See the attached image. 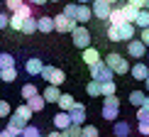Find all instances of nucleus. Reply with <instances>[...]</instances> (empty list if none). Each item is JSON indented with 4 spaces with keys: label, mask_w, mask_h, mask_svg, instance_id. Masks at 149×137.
<instances>
[{
    "label": "nucleus",
    "mask_w": 149,
    "mask_h": 137,
    "mask_svg": "<svg viewBox=\"0 0 149 137\" xmlns=\"http://www.w3.org/2000/svg\"><path fill=\"white\" fill-rule=\"evenodd\" d=\"M108 39L110 42H130V39H134V24L132 22L110 24L108 27Z\"/></svg>",
    "instance_id": "obj_1"
},
{
    "label": "nucleus",
    "mask_w": 149,
    "mask_h": 137,
    "mask_svg": "<svg viewBox=\"0 0 149 137\" xmlns=\"http://www.w3.org/2000/svg\"><path fill=\"white\" fill-rule=\"evenodd\" d=\"M103 61H105L110 68H113V73H120V76H122V73H127V71H130V61L122 57V54H117V52H110Z\"/></svg>",
    "instance_id": "obj_2"
},
{
    "label": "nucleus",
    "mask_w": 149,
    "mask_h": 137,
    "mask_svg": "<svg viewBox=\"0 0 149 137\" xmlns=\"http://www.w3.org/2000/svg\"><path fill=\"white\" fill-rule=\"evenodd\" d=\"M39 76L44 78L49 86H61V83L66 81V73L61 71V68H56V66H42Z\"/></svg>",
    "instance_id": "obj_3"
},
{
    "label": "nucleus",
    "mask_w": 149,
    "mask_h": 137,
    "mask_svg": "<svg viewBox=\"0 0 149 137\" xmlns=\"http://www.w3.org/2000/svg\"><path fill=\"white\" fill-rule=\"evenodd\" d=\"M91 78L98 81V83H103V81H113V68L100 59V61H95V64L91 66Z\"/></svg>",
    "instance_id": "obj_4"
},
{
    "label": "nucleus",
    "mask_w": 149,
    "mask_h": 137,
    "mask_svg": "<svg viewBox=\"0 0 149 137\" xmlns=\"http://www.w3.org/2000/svg\"><path fill=\"white\" fill-rule=\"evenodd\" d=\"M71 37H73V47H78V49L91 47V32L86 29V24H76L71 29Z\"/></svg>",
    "instance_id": "obj_5"
},
{
    "label": "nucleus",
    "mask_w": 149,
    "mask_h": 137,
    "mask_svg": "<svg viewBox=\"0 0 149 137\" xmlns=\"http://www.w3.org/2000/svg\"><path fill=\"white\" fill-rule=\"evenodd\" d=\"M117 115H120V98H115V96L103 98V117L105 120H115Z\"/></svg>",
    "instance_id": "obj_6"
},
{
    "label": "nucleus",
    "mask_w": 149,
    "mask_h": 137,
    "mask_svg": "<svg viewBox=\"0 0 149 137\" xmlns=\"http://www.w3.org/2000/svg\"><path fill=\"white\" fill-rule=\"evenodd\" d=\"M110 10H113V5L105 3V0H91V12H93V17H98V20H108Z\"/></svg>",
    "instance_id": "obj_7"
},
{
    "label": "nucleus",
    "mask_w": 149,
    "mask_h": 137,
    "mask_svg": "<svg viewBox=\"0 0 149 137\" xmlns=\"http://www.w3.org/2000/svg\"><path fill=\"white\" fill-rule=\"evenodd\" d=\"M76 24H78V22L71 20V17H66L64 12H59V15L54 17V29H56V32H61V34H66V32L71 34V29L76 27Z\"/></svg>",
    "instance_id": "obj_8"
},
{
    "label": "nucleus",
    "mask_w": 149,
    "mask_h": 137,
    "mask_svg": "<svg viewBox=\"0 0 149 137\" xmlns=\"http://www.w3.org/2000/svg\"><path fill=\"white\" fill-rule=\"evenodd\" d=\"M127 54H130L132 59H144V57H147L144 42H142V39H130V42H127Z\"/></svg>",
    "instance_id": "obj_9"
},
{
    "label": "nucleus",
    "mask_w": 149,
    "mask_h": 137,
    "mask_svg": "<svg viewBox=\"0 0 149 137\" xmlns=\"http://www.w3.org/2000/svg\"><path fill=\"white\" fill-rule=\"evenodd\" d=\"M69 117L73 125H86V105L83 103H73V108L69 110Z\"/></svg>",
    "instance_id": "obj_10"
},
{
    "label": "nucleus",
    "mask_w": 149,
    "mask_h": 137,
    "mask_svg": "<svg viewBox=\"0 0 149 137\" xmlns=\"http://www.w3.org/2000/svg\"><path fill=\"white\" fill-rule=\"evenodd\" d=\"M127 73H132V78L134 81H144L147 76H149V66L144 64V61H137L134 66H130V71Z\"/></svg>",
    "instance_id": "obj_11"
},
{
    "label": "nucleus",
    "mask_w": 149,
    "mask_h": 137,
    "mask_svg": "<svg viewBox=\"0 0 149 137\" xmlns=\"http://www.w3.org/2000/svg\"><path fill=\"white\" fill-rule=\"evenodd\" d=\"M37 32H54V17H49V15H42V17H37Z\"/></svg>",
    "instance_id": "obj_12"
},
{
    "label": "nucleus",
    "mask_w": 149,
    "mask_h": 137,
    "mask_svg": "<svg viewBox=\"0 0 149 137\" xmlns=\"http://www.w3.org/2000/svg\"><path fill=\"white\" fill-rule=\"evenodd\" d=\"M81 59H83L88 66H93L95 61H100V52H98L95 47H86V49H83V57H81Z\"/></svg>",
    "instance_id": "obj_13"
},
{
    "label": "nucleus",
    "mask_w": 149,
    "mask_h": 137,
    "mask_svg": "<svg viewBox=\"0 0 149 137\" xmlns=\"http://www.w3.org/2000/svg\"><path fill=\"white\" fill-rule=\"evenodd\" d=\"M42 59H27L24 61V71L29 73V76H39V71H42Z\"/></svg>",
    "instance_id": "obj_14"
},
{
    "label": "nucleus",
    "mask_w": 149,
    "mask_h": 137,
    "mask_svg": "<svg viewBox=\"0 0 149 137\" xmlns=\"http://www.w3.org/2000/svg\"><path fill=\"white\" fill-rule=\"evenodd\" d=\"M71 125V117H69V113H64V110H61V113H56L54 115V127L56 130H61V132H64L66 127Z\"/></svg>",
    "instance_id": "obj_15"
},
{
    "label": "nucleus",
    "mask_w": 149,
    "mask_h": 137,
    "mask_svg": "<svg viewBox=\"0 0 149 137\" xmlns=\"http://www.w3.org/2000/svg\"><path fill=\"white\" fill-rule=\"evenodd\" d=\"M24 125H27V122H24L22 117H17L15 113H12V117H10V120H8V130H12V132H15L17 137H20V132H22V130H24Z\"/></svg>",
    "instance_id": "obj_16"
},
{
    "label": "nucleus",
    "mask_w": 149,
    "mask_h": 137,
    "mask_svg": "<svg viewBox=\"0 0 149 137\" xmlns=\"http://www.w3.org/2000/svg\"><path fill=\"white\" fill-rule=\"evenodd\" d=\"M91 17H93L91 5H78V10H76V22H78V24H86Z\"/></svg>",
    "instance_id": "obj_17"
},
{
    "label": "nucleus",
    "mask_w": 149,
    "mask_h": 137,
    "mask_svg": "<svg viewBox=\"0 0 149 137\" xmlns=\"http://www.w3.org/2000/svg\"><path fill=\"white\" fill-rule=\"evenodd\" d=\"M27 105H29V110L32 113H39V110H44V105H47V101L37 93V96H32V98H27Z\"/></svg>",
    "instance_id": "obj_18"
},
{
    "label": "nucleus",
    "mask_w": 149,
    "mask_h": 137,
    "mask_svg": "<svg viewBox=\"0 0 149 137\" xmlns=\"http://www.w3.org/2000/svg\"><path fill=\"white\" fill-rule=\"evenodd\" d=\"M59 96H61L59 86H47V88H44V93H42V98H44L47 103H56V101H59Z\"/></svg>",
    "instance_id": "obj_19"
},
{
    "label": "nucleus",
    "mask_w": 149,
    "mask_h": 137,
    "mask_svg": "<svg viewBox=\"0 0 149 137\" xmlns=\"http://www.w3.org/2000/svg\"><path fill=\"white\" fill-rule=\"evenodd\" d=\"M56 103H59V108L64 110V113H69V110L73 108V103H76V101H73V96H71V93H61Z\"/></svg>",
    "instance_id": "obj_20"
},
{
    "label": "nucleus",
    "mask_w": 149,
    "mask_h": 137,
    "mask_svg": "<svg viewBox=\"0 0 149 137\" xmlns=\"http://www.w3.org/2000/svg\"><path fill=\"white\" fill-rule=\"evenodd\" d=\"M108 22H110V24H122V22H125V15H122V8H120V5H113Z\"/></svg>",
    "instance_id": "obj_21"
},
{
    "label": "nucleus",
    "mask_w": 149,
    "mask_h": 137,
    "mask_svg": "<svg viewBox=\"0 0 149 137\" xmlns=\"http://www.w3.org/2000/svg\"><path fill=\"white\" fill-rule=\"evenodd\" d=\"M134 27H139V29H144L149 27V10H137V17H134Z\"/></svg>",
    "instance_id": "obj_22"
},
{
    "label": "nucleus",
    "mask_w": 149,
    "mask_h": 137,
    "mask_svg": "<svg viewBox=\"0 0 149 137\" xmlns=\"http://www.w3.org/2000/svg\"><path fill=\"white\" fill-rule=\"evenodd\" d=\"M117 93V86H115V81H103L100 83V96L103 98H108V96H115Z\"/></svg>",
    "instance_id": "obj_23"
},
{
    "label": "nucleus",
    "mask_w": 149,
    "mask_h": 137,
    "mask_svg": "<svg viewBox=\"0 0 149 137\" xmlns=\"http://www.w3.org/2000/svg\"><path fill=\"white\" fill-rule=\"evenodd\" d=\"M0 78H3L5 83H12V81L17 78V68H15V66H8V68H0Z\"/></svg>",
    "instance_id": "obj_24"
},
{
    "label": "nucleus",
    "mask_w": 149,
    "mask_h": 137,
    "mask_svg": "<svg viewBox=\"0 0 149 137\" xmlns=\"http://www.w3.org/2000/svg\"><path fill=\"white\" fill-rule=\"evenodd\" d=\"M24 20H27V17H22V15H17V12H12V15H10V22H8V27H10V29H17V32H20Z\"/></svg>",
    "instance_id": "obj_25"
},
{
    "label": "nucleus",
    "mask_w": 149,
    "mask_h": 137,
    "mask_svg": "<svg viewBox=\"0 0 149 137\" xmlns=\"http://www.w3.org/2000/svg\"><path fill=\"white\" fill-rule=\"evenodd\" d=\"M113 135L115 137H127L130 135V125L127 122H115L113 125Z\"/></svg>",
    "instance_id": "obj_26"
},
{
    "label": "nucleus",
    "mask_w": 149,
    "mask_h": 137,
    "mask_svg": "<svg viewBox=\"0 0 149 137\" xmlns=\"http://www.w3.org/2000/svg\"><path fill=\"white\" fill-rule=\"evenodd\" d=\"M122 8V15H125V22H134V17H137V8H132V5H120Z\"/></svg>",
    "instance_id": "obj_27"
},
{
    "label": "nucleus",
    "mask_w": 149,
    "mask_h": 137,
    "mask_svg": "<svg viewBox=\"0 0 149 137\" xmlns=\"http://www.w3.org/2000/svg\"><path fill=\"white\" fill-rule=\"evenodd\" d=\"M144 98H147V93H144V91H132V93H130V103L137 105V108H142Z\"/></svg>",
    "instance_id": "obj_28"
},
{
    "label": "nucleus",
    "mask_w": 149,
    "mask_h": 137,
    "mask_svg": "<svg viewBox=\"0 0 149 137\" xmlns=\"http://www.w3.org/2000/svg\"><path fill=\"white\" fill-rule=\"evenodd\" d=\"M20 32H24V34H34V32H37V20H34V17H27V20L22 22V29H20Z\"/></svg>",
    "instance_id": "obj_29"
},
{
    "label": "nucleus",
    "mask_w": 149,
    "mask_h": 137,
    "mask_svg": "<svg viewBox=\"0 0 149 137\" xmlns=\"http://www.w3.org/2000/svg\"><path fill=\"white\" fill-rule=\"evenodd\" d=\"M15 115H17V117H22V120L27 122V120H29V117H32L34 113H32V110H29V105H27V103H22L20 108H15Z\"/></svg>",
    "instance_id": "obj_30"
},
{
    "label": "nucleus",
    "mask_w": 149,
    "mask_h": 137,
    "mask_svg": "<svg viewBox=\"0 0 149 137\" xmlns=\"http://www.w3.org/2000/svg\"><path fill=\"white\" fill-rule=\"evenodd\" d=\"M81 137H100L95 125H81Z\"/></svg>",
    "instance_id": "obj_31"
},
{
    "label": "nucleus",
    "mask_w": 149,
    "mask_h": 137,
    "mask_svg": "<svg viewBox=\"0 0 149 137\" xmlns=\"http://www.w3.org/2000/svg\"><path fill=\"white\" fill-rule=\"evenodd\" d=\"M20 137H44L39 132V127H34V125H24V130L20 132Z\"/></svg>",
    "instance_id": "obj_32"
},
{
    "label": "nucleus",
    "mask_w": 149,
    "mask_h": 137,
    "mask_svg": "<svg viewBox=\"0 0 149 137\" xmlns=\"http://www.w3.org/2000/svg\"><path fill=\"white\" fill-rule=\"evenodd\" d=\"M86 93H88L91 98H98L100 96V83H98V81H91V83L86 86Z\"/></svg>",
    "instance_id": "obj_33"
},
{
    "label": "nucleus",
    "mask_w": 149,
    "mask_h": 137,
    "mask_svg": "<svg viewBox=\"0 0 149 137\" xmlns=\"http://www.w3.org/2000/svg\"><path fill=\"white\" fill-rule=\"evenodd\" d=\"M8 66H15V57L8 52H3L0 54V68H8Z\"/></svg>",
    "instance_id": "obj_34"
},
{
    "label": "nucleus",
    "mask_w": 149,
    "mask_h": 137,
    "mask_svg": "<svg viewBox=\"0 0 149 137\" xmlns=\"http://www.w3.org/2000/svg\"><path fill=\"white\" fill-rule=\"evenodd\" d=\"M37 93H39V91H37L34 83H24V86H22V98H24V101L32 98V96H37Z\"/></svg>",
    "instance_id": "obj_35"
},
{
    "label": "nucleus",
    "mask_w": 149,
    "mask_h": 137,
    "mask_svg": "<svg viewBox=\"0 0 149 137\" xmlns=\"http://www.w3.org/2000/svg\"><path fill=\"white\" fill-rule=\"evenodd\" d=\"M64 135L66 137H81V125H73V122H71V125L64 130Z\"/></svg>",
    "instance_id": "obj_36"
},
{
    "label": "nucleus",
    "mask_w": 149,
    "mask_h": 137,
    "mask_svg": "<svg viewBox=\"0 0 149 137\" xmlns=\"http://www.w3.org/2000/svg\"><path fill=\"white\" fill-rule=\"evenodd\" d=\"M76 10H78V3H69V5L64 8V15L71 17V20H76Z\"/></svg>",
    "instance_id": "obj_37"
},
{
    "label": "nucleus",
    "mask_w": 149,
    "mask_h": 137,
    "mask_svg": "<svg viewBox=\"0 0 149 137\" xmlns=\"http://www.w3.org/2000/svg\"><path fill=\"white\" fill-rule=\"evenodd\" d=\"M22 3H24V0H5V8H8L10 12H15V10L22 8Z\"/></svg>",
    "instance_id": "obj_38"
},
{
    "label": "nucleus",
    "mask_w": 149,
    "mask_h": 137,
    "mask_svg": "<svg viewBox=\"0 0 149 137\" xmlns=\"http://www.w3.org/2000/svg\"><path fill=\"white\" fill-rule=\"evenodd\" d=\"M17 15H22V17H32V5L29 3H22V8L20 10H15Z\"/></svg>",
    "instance_id": "obj_39"
},
{
    "label": "nucleus",
    "mask_w": 149,
    "mask_h": 137,
    "mask_svg": "<svg viewBox=\"0 0 149 137\" xmlns=\"http://www.w3.org/2000/svg\"><path fill=\"white\" fill-rule=\"evenodd\" d=\"M8 115H10V103L8 101H0V120L8 117Z\"/></svg>",
    "instance_id": "obj_40"
},
{
    "label": "nucleus",
    "mask_w": 149,
    "mask_h": 137,
    "mask_svg": "<svg viewBox=\"0 0 149 137\" xmlns=\"http://www.w3.org/2000/svg\"><path fill=\"white\" fill-rule=\"evenodd\" d=\"M137 120H139V122H147V120H149V110L137 108Z\"/></svg>",
    "instance_id": "obj_41"
},
{
    "label": "nucleus",
    "mask_w": 149,
    "mask_h": 137,
    "mask_svg": "<svg viewBox=\"0 0 149 137\" xmlns=\"http://www.w3.org/2000/svg\"><path fill=\"white\" fill-rule=\"evenodd\" d=\"M8 22H10V15H8V12H0V29L8 27Z\"/></svg>",
    "instance_id": "obj_42"
},
{
    "label": "nucleus",
    "mask_w": 149,
    "mask_h": 137,
    "mask_svg": "<svg viewBox=\"0 0 149 137\" xmlns=\"http://www.w3.org/2000/svg\"><path fill=\"white\" fill-rule=\"evenodd\" d=\"M139 39L144 42V47L149 49V27H144V29H142V34H139Z\"/></svg>",
    "instance_id": "obj_43"
},
{
    "label": "nucleus",
    "mask_w": 149,
    "mask_h": 137,
    "mask_svg": "<svg viewBox=\"0 0 149 137\" xmlns=\"http://www.w3.org/2000/svg\"><path fill=\"white\" fill-rule=\"evenodd\" d=\"M127 5H132L137 10H144V0H127Z\"/></svg>",
    "instance_id": "obj_44"
},
{
    "label": "nucleus",
    "mask_w": 149,
    "mask_h": 137,
    "mask_svg": "<svg viewBox=\"0 0 149 137\" xmlns=\"http://www.w3.org/2000/svg\"><path fill=\"white\" fill-rule=\"evenodd\" d=\"M139 135L149 137V122H139Z\"/></svg>",
    "instance_id": "obj_45"
},
{
    "label": "nucleus",
    "mask_w": 149,
    "mask_h": 137,
    "mask_svg": "<svg viewBox=\"0 0 149 137\" xmlns=\"http://www.w3.org/2000/svg\"><path fill=\"white\" fill-rule=\"evenodd\" d=\"M0 137H17V135L12 132V130H8V127H5V130H0Z\"/></svg>",
    "instance_id": "obj_46"
},
{
    "label": "nucleus",
    "mask_w": 149,
    "mask_h": 137,
    "mask_svg": "<svg viewBox=\"0 0 149 137\" xmlns=\"http://www.w3.org/2000/svg\"><path fill=\"white\" fill-rule=\"evenodd\" d=\"M47 137H64V132H61V130H54V132H49Z\"/></svg>",
    "instance_id": "obj_47"
},
{
    "label": "nucleus",
    "mask_w": 149,
    "mask_h": 137,
    "mask_svg": "<svg viewBox=\"0 0 149 137\" xmlns=\"http://www.w3.org/2000/svg\"><path fill=\"white\" fill-rule=\"evenodd\" d=\"M29 5H44V3H49V0H27Z\"/></svg>",
    "instance_id": "obj_48"
},
{
    "label": "nucleus",
    "mask_w": 149,
    "mask_h": 137,
    "mask_svg": "<svg viewBox=\"0 0 149 137\" xmlns=\"http://www.w3.org/2000/svg\"><path fill=\"white\" fill-rule=\"evenodd\" d=\"M142 108H144V110H149V96L144 98V103H142Z\"/></svg>",
    "instance_id": "obj_49"
},
{
    "label": "nucleus",
    "mask_w": 149,
    "mask_h": 137,
    "mask_svg": "<svg viewBox=\"0 0 149 137\" xmlns=\"http://www.w3.org/2000/svg\"><path fill=\"white\" fill-rule=\"evenodd\" d=\"M76 3H78V5H88L91 0H76Z\"/></svg>",
    "instance_id": "obj_50"
},
{
    "label": "nucleus",
    "mask_w": 149,
    "mask_h": 137,
    "mask_svg": "<svg viewBox=\"0 0 149 137\" xmlns=\"http://www.w3.org/2000/svg\"><path fill=\"white\" fill-rule=\"evenodd\" d=\"M144 86H147V91H149V76H147V78H144Z\"/></svg>",
    "instance_id": "obj_51"
},
{
    "label": "nucleus",
    "mask_w": 149,
    "mask_h": 137,
    "mask_svg": "<svg viewBox=\"0 0 149 137\" xmlns=\"http://www.w3.org/2000/svg\"><path fill=\"white\" fill-rule=\"evenodd\" d=\"M144 10H149V0H144Z\"/></svg>",
    "instance_id": "obj_52"
},
{
    "label": "nucleus",
    "mask_w": 149,
    "mask_h": 137,
    "mask_svg": "<svg viewBox=\"0 0 149 137\" xmlns=\"http://www.w3.org/2000/svg\"><path fill=\"white\" fill-rule=\"evenodd\" d=\"M105 3H110V5H115V3H117V0H105Z\"/></svg>",
    "instance_id": "obj_53"
},
{
    "label": "nucleus",
    "mask_w": 149,
    "mask_h": 137,
    "mask_svg": "<svg viewBox=\"0 0 149 137\" xmlns=\"http://www.w3.org/2000/svg\"><path fill=\"white\" fill-rule=\"evenodd\" d=\"M49 3H59V0H49Z\"/></svg>",
    "instance_id": "obj_54"
},
{
    "label": "nucleus",
    "mask_w": 149,
    "mask_h": 137,
    "mask_svg": "<svg viewBox=\"0 0 149 137\" xmlns=\"http://www.w3.org/2000/svg\"><path fill=\"white\" fill-rule=\"evenodd\" d=\"M147 66H149V57H147Z\"/></svg>",
    "instance_id": "obj_55"
},
{
    "label": "nucleus",
    "mask_w": 149,
    "mask_h": 137,
    "mask_svg": "<svg viewBox=\"0 0 149 137\" xmlns=\"http://www.w3.org/2000/svg\"><path fill=\"white\" fill-rule=\"evenodd\" d=\"M64 137H66V135H64Z\"/></svg>",
    "instance_id": "obj_56"
},
{
    "label": "nucleus",
    "mask_w": 149,
    "mask_h": 137,
    "mask_svg": "<svg viewBox=\"0 0 149 137\" xmlns=\"http://www.w3.org/2000/svg\"><path fill=\"white\" fill-rule=\"evenodd\" d=\"M147 122H149V120H147Z\"/></svg>",
    "instance_id": "obj_57"
}]
</instances>
